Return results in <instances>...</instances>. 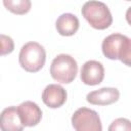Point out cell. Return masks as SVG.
Instances as JSON below:
<instances>
[{
  "mask_svg": "<svg viewBox=\"0 0 131 131\" xmlns=\"http://www.w3.org/2000/svg\"><path fill=\"white\" fill-rule=\"evenodd\" d=\"M81 12L88 24L96 30H105L113 23L112 13L107 5L100 1L85 2Z\"/></svg>",
  "mask_w": 131,
  "mask_h": 131,
  "instance_id": "6da1fadb",
  "label": "cell"
},
{
  "mask_svg": "<svg viewBox=\"0 0 131 131\" xmlns=\"http://www.w3.org/2000/svg\"><path fill=\"white\" fill-rule=\"evenodd\" d=\"M46 52L44 47L37 42H28L20 48L18 61L20 67L29 72L36 73L39 72L45 63Z\"/></svg>",
  "mask_w": 131,
  "mask_h": 131,
  "instance_id": "7a4b0ae2",
  "label": "cell"
},
{
  "mask_svg": "<svg viewBox=\"0 0 131 131\" xmlns=\"http://www.w3.org/2000/svg\"><path fill=\"white\" fill-rule=\"evenodd\" d=\"M77 73L78 64L73 56L62 53L53 58L50 66V75L56 82L70 84L75 80Z\"/></svg>",
  "mask_w": 131,
  "mask_h": 131,
  "instance_id": "3957f363",
  "label": "cell"
},
{
  "mask_svg": "<svg viewBox=\"0 0 131 131\" xmlns=\"http://www.w3.org/2000/svg\"><path fill=\"white\" fill-rule=\"evenodd\" d=\"M72 125L75 131H102L97 112L88 107H80L73 114Z\"/></svg>",
  "mask_w": 131,
  "mask_h": 131,
  "instance_id": "277c9868",
  "label": "cell"
},
{
  "mask_svg": "<svg viewBox=\"0 0 131 131\" xmlns=\"http://www.w3.org/2000/svg\"><path fill=\"white\" fill-rule=\"evenodd\" d=\"M81 81L85 85L95 86L102 82L104 78V68L97 60H87L81 68Z\"/></svg>",
  "mask_w": 131,
  "mask_h": 131,
  "instance_id": "5b68a950",
  "label": "cell"
},
{
  "mask_svg": "<svg viewBox=\"0 0 131 131\" xmlns=\"http://www.w3.org/2000/svg\"><path fill=\"white\" fill-rule=\"evenodd\" d=\"M19 119L25 127H34L38 125L42 119V111L37 103L31 100L21 102L17 106Z\"/></svg>",
  "mask_w": 131,
  "mask_h": 131,
  "instance_id": "8992f818",
  "label": "cell"
},
{
  "mask_svg": "<svg viewBox=\"0 0 131 131\" xmlns=\"http://www.w3.org/2000/svg\"><path fill=\"white\" fill-rule=\"evenodd\" d=\"M66 89L57 84L47 85L42 92V100L50 108H57L62 106L67 101Z\"/></svg>",
  "mask_w": 131,
  "mask_h": 131,
  "instance_id": "52a82bcc",
  "label": "cell"
},
{
  "mask_svg": "<svg viewBox=\"0 0 131 131\" xmlns=\"http://www.w3.org/2000/svg\"><path fill=\"white\" fill-rule=\"evenodd\" d=\"M120 91L115 87H103L87 94L86 99L94 105H110L119 100Z\"/></svg>",
  "mask_w": 131,
  "mask_h": 131,
  "instance_id": "ba28073f",
  "label": "cell"
},
{
  "mask_svg": "<svg viewBox=\"0 0 131 131\" xmlns=\"http://www.w3.org/2000/svg\"><path fill=\"white\" fill-rule=\"evenodd\" d=\"M126 39L127 36L119 33H114L105 37L101 43V50L103 55L108 59H113V60L119 59L121 48Z\"/></svg>",
  "mask_w": 131,
  "mask_h": 131,
  "instance_id": "9c48e42d",
  "label": "cell"
},
{
  "mask_svg": "<svg viewBox=\"0 0 131 131\" xmlns=\"http://www.w3.org/2000/svg\"><path fill=\"white\" fill-rule=\"evenodd\" d=\"M1 131H23L24 125L19 119L17 107L8 106L1 113Z\"/></svg>",
  "mask_w": 131,
  "mask_h": 131,
  "instance_id": "30bf717a",
  "label": "cell"
},
{
  "mask_svg": "<svg viewBox=\"0 0 131 131\" xmlns=\"http://www.w3.org/2000/svg\"><path fill=\"white\" fill-rule=\"evenodd\" d=\"M79 19L78 17L70 12L60 14L56 21L55 28L59 35L61 36H73L77 33L79 29Z\"/></svg>",
  "mask_w": 131,
  "mask_h": 131,
  "instance_id": "8fae6325",
  "label": "cell"
},
{
  "mask_svg": "<svg viewBox=\"0 0 131 131\" xmlns=\"http://www.w3.org/2000/svg\"><path fill=\"white\" fill-rule=\"evenodd\" d=\"M3 5L13 13L25 14L30 11L32 3L30 0H3Z\"/></svg>",
  "mask_w": 131,
  "mask_h": 131,
  "instance_id": "7c38bea8",
  "label": "cell"
},
{
  "mask_svg": "<svg viewBox=\"0 0 131 131\" xmlns=\"http://www.w3.org/2000/svg\"><path fill=\"white\" fill-rule=\"evenodd\" d=\"M107 131H131V121L126 118H118L110 124Z\"/></svg>",
  "mask_w": 131,
  "mask_h": 131,
  "instance_id": "4fadbf2b",
  "label": "cell"
},
{
  "mask_svg": "<svg viewBox=\"0 0 131 131\" xmlns=\"http://www.w3.org/2000/svg\"><path fill=\"white\" fill-rule=\"evenodd\" d=\"M119 59L126 66L131 67V39L127 37L121 48Z\"/></svg>",
  "mask_w": 131,
  "mask_h": 131,
  "instance_id": "5bb4252c",
  "label": "cell"
},
{
  "mask_svg": "<svg viewBox=\"0 0 131 131\" xmlns=\"http://www.w3.org/2000/svg\"><path fill=\"white\" fill-rule=\"evenodd\" d=\"M1 54H9L14 49V44L12 39L9 36H6L4 34H1Z\"/></svg>",
  "mask_w": 131,
  "mask_h": 131,
  "instance_id": "9a60e30c",
  "label": "cell"
},
{
  "mask_svg": "<svg viewBox=\"0 0 131 131\" xmlns=\"http://www.w3.org/2000/svg\"><path fill=\"white\" fill-rule=\"evenodd\" d=\"M126 20H127V23L131 26V7H129L128 9H127V11H126Z\"/></svg>",
  "mask_w": 131,
  "mask_h": 131,
  "instance_id": "2e32d148",
  "label": "cell"
}]
</instances>
